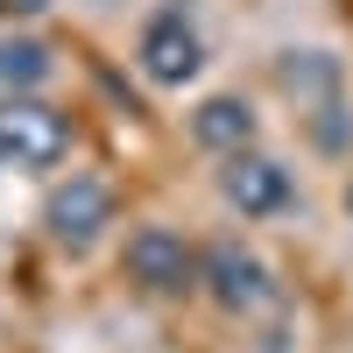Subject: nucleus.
Returning <instances> with one entry per match:
<instances>
[{"instance_id": "f257e3e1", "label": "nucleus", "mask_w": 353, "mask_h": 353, "mask_svg": "<svg viewBox=\"0 0 353 353\" xmlns=\"http://www.w3.org/2000/svg\"><path fill=\"white\" fill-rule=\"evenodd\" d=\"M134 57H141V78H149V85H170V92L205 71V43H198V28H191L184 8H163L149 28H141Z\"/></svg>"}, {"instance_id": "f03ea898", "label": "nucleus", "mask_w": 353, "mask_h": 353, "mask_svg": "<svg viewBox=\"0 0 353 353\" xmlns=\"http://www.w3.org/2000/svg\"><path fill=\"white\" fill-rule=\"evenodd\" d=\"M64 149H71L64 113H50V106H36V99H0V163H14V170H50Z\"/></svg>"}, {"instance_id": "7ed1b4c3", "label": "nucleus", "mask_w": 353, "mask_h": 353, "mask_svg": "<svg viewBox=\"0 0 353 353\" xmlns=\"http://www.w3.org/2000/svg\"><path fill=\"white\" fill-rule=\"evenodd\" d=\"M128 276L141 290H156V297H176V290L198 283V261H191V248L176 241L170 226H141L128 241Z\"/></svg>"}, {"instance_id": "20e7f679", "label": "nucleus", "mask_w": 353, "mask_h": 353, "mask_svg": "<svg viewBox=\"0 0 353 353\" xmlns=\"http://www.w3.org/2000/svg\"><path fill=\"white\" fill-rule=\"evenodd\" d=\"M219 191H226L233 205H241L248 219H269V212H283V205H290V170H283L276 156H254V149H241V156H226Z\"/></svg>"}, {"instance_id": "39448f33", "label": "nucleus", "mask_w": 353, "mask_h": 353, "mask_svg": "<svg viewBox=\"0 0 353 353\" xmlns=\"http://www.w3.org/2000/svg\"><path fill=\"white\" fill-rule=\"evenodd\" d=\"M50 233L64 248H92L99 241V226L113 219V198H106V184H92V176H71V184H57L50 191Z\"/></svg>"}, {"instance_id": "423d86ee", "label": "nucleus", "mask_w": 353, "mask_h": 353, "mask_svg": "<svg viewBox=\"0 0 353 353\" xmlns=\"http://www.w3.org/2000/svg\"><path fill=\"white\" fill-rule=\"evenodd\" d=\"M205 283H212V297H219L226 311L269 304V269H261V254L241 248V241H219L212 254H205Z\"/></svg>"}, {"instance_id": "0eeeda50", "label": "nucleus", "mask_w": 353, "mask_h": 353, "mask_svg": "<svg viewBox=\"0 0 353 353\" xmlns=\"http://www.w3.org/2000/svg\"><path fill=\"white\" fill-rule=\"evenodd\" d=\"M191 134L205 141V149L241 156L248 141H254V106H248V99H233V92H219V99H205V106L191 113Z\"/></svg>"}, {"instance_id": "6e6552de", "label": "nucleus", "mask_w": 353, "mask_h": 353, "mask_svg": "<svg viewBox=\"0 0 353 353\" xmlns=\"http://www.w3.org/2000/svg\"><path fill=\"white\" fill-rule=\"evenodd\" d=\"M43 78H50V50L36 36L0 43V85H43Z\"/></svg>"}, {"instance_id": "1a4fd4ad", "label": "nucleus", "mask_w": 353, "mask_h": 353, "mask_svg": "<svg viewBox=\"0 0 353 353\" xmlns=\"http://www.w3.org/2000/svg\"><path fill=\"white\" fill-rule=\"evenodd\" d=\"M0 8H14V14H43L50 0H0Z\"/></svg>"}, {"instance_id": "9d476101", "label": "nucleus", "mask_w": 353, "mask_h": 353, "mask_svg": "<svg viewBox=\"0 0 353 353\" xmlns=\"http://www.w3.org/2000/svg\"><path fill=\"white\" fill-rule=\"evenodd\" d=\"M346 219H353V184H346Z\"/></svg>"}, {"instance_id": "9b49d317", "label": "nucleus", "mask_w": 353, "mask_h": 353, "mask_svg": "<svg viewBox=\"0 0 353 353\" xmlns=\"http://www.w3.org/2000/svg\"><path fill=\"white\" fill-rule=\"evenodd\" d=\"M0 170H8V163H0Z\"/></svg>"}]
</instances>
